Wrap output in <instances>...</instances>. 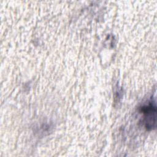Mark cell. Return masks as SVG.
<instances>
[{"mask_svg": "<svg viewBox=\"0 0 157 157\" xmlns=\"http://www.w3.org/2000/svg\"><path fill=\"white\" fill-rule=\"evenodd\" d=\"M140 112L142 114L143 123L145 128L148 129L155 128L156 117V108L155 102L151 101L147 104L142 105L140 108Z\"/></svg>", "mask_w": 157, "mask_h": 157, "instance_id": "1", "label": "cell"}]
</instances>
